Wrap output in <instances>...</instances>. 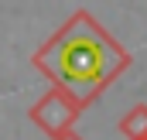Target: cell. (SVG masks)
I'll use <instances>...</instances> for the list:
<instances>
[{
  "label": "cell",
  "mask_w": 147,
  "mask_h": 140,
  "mask_svg": "<svg viewBox=\"0 0 147 140\" xmlns=\"http://www.w3.org/2000/svg\"><path fill=\"white\" fill-rule=\"evenodd\" d=\"M58 72L65 82H72L75 89H89L103 79L106 72V51L99 41L92 38H72L62 44L58 51Z\"/></svg>",
  "instance_id": "cell-1"
}]
</instances>
